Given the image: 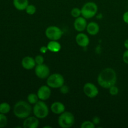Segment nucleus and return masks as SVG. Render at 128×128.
Segmentation results:
<instances>
[{
  "instance_id": "nucleus-1",
  "label": "nucleus",
  "mask_w": 128,
  "mask_h": 128,
  "mask_svg": "<svg viewBox=\"0 0 128 128\" xmlns=\"http://www.w3.org/2000/svg\"><path fill=\"white\" fill-rule=\"evenodd\" d=\"M97 81L98 83L101 87L109 89L116 83L117 74L116 71L111 68H105L99 74Z\"/></svg>"
},
{
  "instance_id": "nucleus-2",
  "label": "nucleus",
  "mask_w": 128,
  "mask_h": 128,
  "mask_svg": "<svg viewBox=\"0 0 128 128\" xmlns=\"http://www.w3.org/2000/svg\"><path fill=\"white\" fill-rule=\"evenodd\" d=\"M32 110L31 104L28 102L20 101L14 106L13 113L18 118L25 119L30 116Z\"/></svg>"
},
{
  "instance_id": "nucleus-3",
  "label": "nucleus",
  "mask_w": 128,
  "mask_h": 128,
  "mask_svg": "<svg viewBox=\"0 0 128 128\" xmlns=\"http://www.w3.org/2000/svg\"><path fill=\"white\" fill-rule=\"evenodd\" d=\"M75 122V118L71 112L64 111L60 114L58 120L59 126L62 128H71Z\"/></svg>"
},
{
  "instance_id": "nucleus-4",
  "label": "nucleus",
  "mask_w": 128,
  "mask_h": 128,
  "mask_svg": "<svg viewBox=\"0 0 128 128\" xmlns=\"http://www.w3.org/2000/svg\"><path fill=\"white\" fill-rule=\"evenodd\" d=\"M34 115L38 119H44L48 116L49 108L44 101H38L32 108Z\"/></svg>"
},
{
  "instance_id": "nucleus-5",
  "label": "nucleus",
  "mask_w": 128,
  "mask_h": 128,
  "mask_svg": "<svg viewBox=\"0 0 128 128\" xmlns=\"http://www.w3.org/2000/svg\"><path fill=\"white\" fill-rule=\"evenodd\" d=\"M81 15L86 19L93 18L98 12V6L94 2L90 1L85 3L81 8Z\"/></svg>"
},
{
  "instance_id": "nucleus-6",
  "label": "nucleus",
  "mask_w": 128,
  "mask_h": 128,
  "mask_svg": "<svg viewBox=\"0 0 128 128\" xmlns=\"http://www.w3.org/2000/svg\"><path fill=\"white\" fill-rule=\"evenodd\" d=\"M46 83L51 88H60L64 84V78L60 73H54L48 77Z\"/></svg>"
},
{
  "instance_id": "nucleus-7",
  "label": "nucleus",
  "mask_w": 128,
  "mask_h": 128,
  "mask_svg": "<svg viewBox=\"0 0 128 128\" xmlns=\"http://www.w3.org/2000/svg\"><path fill=\"white\" fill-rule=\"evenodd\" d=\"M45 35L51 41H58L62 37V31L58 26H50L46 28Z\"/></svg>"
},
{
  "instance_id": "nucleus-8",
  "label": "nucleus",
  "mask_w": 128,
  "mask_h": 128,
  "mask_svg": "<svg viewBox=\"0 0 128 128\" xmlns=\"http://www.w3.org/2000/svg\"><path fill=\"white\" fill-rule=\"evenodd\" d=\"M34 72L36 76L41 80L47 79L50 75V68L44 64L36 65L34 68Z\"/></svg>"
},
{
  "instance_id": "nucleus-9",
  "label": "nucleus",
  "mask_w": 128,
  "mask_h": 128,
  "mask_svg": "<svg viewBox=\"0 0 128 128\" xmlns=\"http://www.w3.org/2000/svg\"><path fill=\"white\" fill-rule=\"evenodd\" d=\"M83 92L87 97L94 98L98 95L99 90L95 84L92 82H87L84 85Z\"/></svg>"
},
{
  "instance_id": "nucleus-10",
  "label": "nucleus",
  "mask_w": 128,
  "mask_h": 128,
  "mask_svg": "<svg viewBox=\"0 0 128 128\" xmlns=\"http://www.w3.org/2000/svg\"><path fill=\"white\" fill-rule=\"evenodd\" d=\"M37 94L40 100L44 101H46L50 98L51 94V90L50 87L48 85L41 86L38 90Z\"/></svg>"
},
{
  "instance_id": "nucleus-11",
  "label": "nucleus",
  "mask_w": 128,
  "mask_h": 128,
  "mask_svg": "<svg viewBox=\"0 0 128 128\" xmlns=\"http://www.w3.org/2000/svg\"><path fill=\"white\" fill-rule=\"evenodd\" d=\"M87 25L88 23L86 19L84 18L83 16L76 18L74 21V28L76 31L80 32H82L85 30H86Z\"/></svg>"
},
{
  "instance_id": "nucleus-12",
  "label": "nucleus",
  "mask_w": 128,
  "mask_h": 128,
  "mask_svg": "<svg viewBox=\"0 0 128 128\" xmlns=\"http://www.w3.org/2000/svg\"><path fill=\"white\" fill-rule=\"evenodd\" d=\"M40 124V121L36 116H29L25 118L22 127L24 128H37Z\"/></svg>"
},
{
  "instance_id": "nucleus-13",
  "label": "nucleus",
  "mask_w": 128,
  "mask_h": 128,
  "mask_svg": "<svg viewBox=\"0 0 128 128\" xmlns=\"http://www.w3.org/2000/svg\"><path fill=\"white\" fill-rule=\"evenodd\" d=\"M76 41L78 46L82 48H86L90 44V38L87 34L81 32L76 35Z\"/></svg>"
},
{
  "instance_id": "nucleus-14",
  "label": "nucleus",
  "mask_w": 128,
  "mask_h": 128,
  "mask_svg": "<svg viewBox=\"0 0 128 128\" xmlns=\"http://www.w3.org/2000/svg\"><path fill=\"white\" fill-rule=\"evenodd\" d=\"M22 68L26 70H31L36 66V62L34 58L31 56H26L23 58L21 61Z\"/></svg>"
},
{
  "instance_id": "nucleus-15",
  "label": "nucleus",
  "mask_w": 128,
  "mask_h": 128,
  "mask_svg": "<svg viewBox=\"0 0 128 128\" xmlns=\"http://www.w3.org/2000/svg\"><path fill=\"white\" fill-rule=\"evenodd\" d=\"M51 110L55 114H61L65 111V106L59 101L54 102L51 106Z\"/></svg>"
},
{
  "instance_id": "nucleus-16",
  "label": "nucleus",
  "mask_w": 128,
  "mask_h": 128,
  "mask_svg": "<svg viewBox=\"0 0 128 128\" xmlns=\"http://www.w3.org/2000/svg\"><path fill=\"white\" fill-rule=\"evenodd\" d=\"M86 31L88 33L90 34V35L94 36L96 35L100 31V26L96 22H90V23L88 24L87 27H86Z\"/></svg>"
},
{
  "instance_id": "nucleus-17",
  "label": "nucleus",
  "mask_w": 128,
  "mask_h": 128,
  "mask_svg": "<svg viewBox=\"0 0 128 128\" xmlns=\"http://www.w3.org/2000/svg\"><path fill=\"white\" fill-rule=\"evenodd\" d=\"M14 6L19 11H24L29 4L28 0H13L12 1Z\"/></svg>"
},
{
  "instance_id": "nucleus-18",
  "label": "nucleus",
  "mask_w": 128,
  "mask_h": 128,
  "mask_svg": "<svg viewBox=\"0 0 128 128\" xmlns=\"http://www.w3.org/2000/svg\"><path fill=\"white\" fill-rule=\"evenodd\" d=\"M47 48L51 52H58L61 50V46L58 41H51L48 43Z\"/></svg>"
},
{
  "instance_id": "nucleus-19",
  "label": "nucleus",
  "mask_w": 128,
  "mask_h": 128,
  "mask_svg": "<svg viewBox=\"0 0 128 128\" xmlns=\"http://www.w3.org/2000/svg\"><path fill=\"white\" fill-rule=\"evenodd\" d=\"M11 110V106L8 102H4L0 104V113L6 114Z\"/></svg>"
},
{
  "instance_id": "nucleus-20",
  "label": "nucleus",
  "mask_w": 128,
  "mask_h": 128,
  "mask_svg": "<svg viewBox=\"0 0 128 128\" xmlns=\"http://www.w3.org/2000/svg\"><path fill=\"white\" fill-rule=\"evenodd\" d=\"M39 98L38 96L37 93H31L28 96L27 100L28 102L31 104H35L38 101H39Z\"/></svg>"
},
{
  "instance_id": "nucleus-21",
  "label": "nucleus",
  "mask_w": 128,
  "mask_h": 128,
  "mask_svg": "<svg viewBox=\"0 0 128 128\" xmlns=\"http://www.w3.org/2000/svg\"><path fill=\"white\" fill-rule=\"evenodd\" d=\"M25 11H26V13H27L28 14L32 15L36 12V8L34 5L30 4H29L28 5L27 7H26Z\"/></svg>"
},
{
  "instance_id": "nucleus-22",
  "label": "nucleus",
  "mask_w": 128,
  "mask_h": 128,
  "mask_svg": "<svg viewBox=\"0 0 128 128\" xmlns=\"http://www.w3.org/2000/svg\"><path fill=\"white\" fill-rule=\"evenodd\" d=\"M8 119L5 114L0 113V128H4L7 125Z\"/></svg>"
},
{
  "instance_id": "nucleus-23",
  "label": "nucleus",
  "mask_w": 128,
  "mask_h": 128,
  "mask_svg": "<svg viewBox=\"0 0 128 128\" xmlns=\"http://www.w3.org/2000/svg\"><path fill=\"white\" fill-rule=\"evenodd\" d=\"M71 14L74 18L80 17L81 15V10H80L78 8H74L71 10Z\"/></svg>"
},
{
  "instance_id": "nucleus-24",
  "label": "nucleus",
  "mask_w": 128,
  "mask_h": 128,
  "mask_svg": "<svg viewBox=\"0 0 128 128\" xmlns=\"http://www.w3.org/2000/svg\"><path fill=\"white\" fill-rule=\"evenodd\" d=\"M81 128H94L95 124L92 122V121H85L81 124Z\"/></svg>"
},
{
  "instance_id": "nucleus-25",
  "label": "nucleus",
  "mask_w": 128,
  "mask_h": 128,
  "mask_svg": "<svg viewBox=\"0 0 128 128\" xmlns=\"http://www.w3.org/2000/svg\"><path fill=\"white\" fill-rule=\"evenodd\" d=\"M109 90H110V94L112 95V96H116V95H117L119 92L118 88L116 86H115V85H113V86H112L111 87H110V88H109Z\"/></svg>"
},
{
  "instance_id": "nucleus-26",
  "label": "nucleus",
  "mask_w": 128,
  "mask_h": 128,
  "mask_svg": "<svg viewBox=\"0 0 128 128\" xmlns=\"http://www.w3.org/2000/svg\"><path fill=\"white\" fill-rule=\"evenodd\" d=\"M35 62H36V64H44V58L42 55H37L36 57L34 58Z\"/></svg>"
},
{
  "instance_id": "nucleus-27",
  "label": "nucleus",
  "mask_w": 128,
  "mask_h": 128,
  "mask_svg": "<svg viewBox=\"0 0 128 128\" xmlns=\"http://www.w3.org/2000/svg\"><path fill=\"white\" fill-rule=\"evenodd\" d=\"M60 91L62 94H66L68 93V92L70 91V89H69V87L66 85L63 84L61 88H60Z\"/></svg>"
},
{
  "instance_id": "nucleus-28",
  "label": "nucleus",
  "mask_w": 128,
  "mask_h": 128,
  "mask_svg": "<svg viewBox=\"0 0 128 128\" xmlns=\"http://www.w3.org/2000/svg\"><path fill=\"white\" fill-rule=\"evenodd\" d=\"M122 60L124 63L128 64V50L125 51L122 54Z\"/></svg>"
},
{
  "instance_id": "nucleus-29",
  "label": "nucleus",
  "mask_w": 128,
  "mask_h": 128,
  "mask_svg": "<svg viewBox=\"0 0 128 128\" xmlns=\"http://www.w3.org/2000/svg\"><path fill=\"white\" fill-rule=\"evenodd\" d=\"M122 20H123L124 22L128 24V11L125 12L122 15Z\"/></svg>"
},
{
  "instance_id": "nucleus-30",
  "label": "nucleus",
  "mask_w": 128,
  "mask_h": 128,
  "mask_svg": "<svg viewBox=\"0 0 128 128\" xmlns=\"http://www.w3.org/2000/svg\"><path fill=\"white\" fill-rule=\"evenodd\" d=\"M92 122H93L94 124L95 125L96 124H98L99 123H100V118L98 117V116H95V117L93 118V119H92Z\"/></svg>"
},
{
  "instance_id": "nucleus-31",
  "label": "nucleus",
  "mask_w": 128,
  "mask_h": 128,
  "mask_svg": "<svg viewBox=\"0 0 128 128\" xmlns=\"http://www.w3.org/2000/svg\"><path fill=\"white\" fill-rule=\"evenodd\" d=\"M40 51L41 53L45 54L48 51V49L47 46H41V48H40Z\"/></svg>"
},
{
  "instance_id": "nucleus-32",
  "label": "nucleus",
  "mask_w": 128,
  "mask_h": 128,
  "mask_svg": "<svg viewBox=\"0 0 128 128\" xmlns=\"http://www.w3.org/2000/svg\"><path fill=\"white\" fill-rule=\"evenodd\" d=\"M124 46L125 48H126V50H128V39H127V40L124 41Z\"/></svg>"
},
{
  "instance_id": "nucleus-33",
  "label": "nucleus",
  "mask_w": 128,
  "mask_h": 128,
  "mask_svg": "<svg viewBox=\"0 0 128 128\" xmlns=\"http://www.w3.org/2000/svg\"><path fill=\"white\" fill-rule=\"evenodd\" d=\"M51 128V126H44V128Z\"/></svg>"
}]
</instances>
